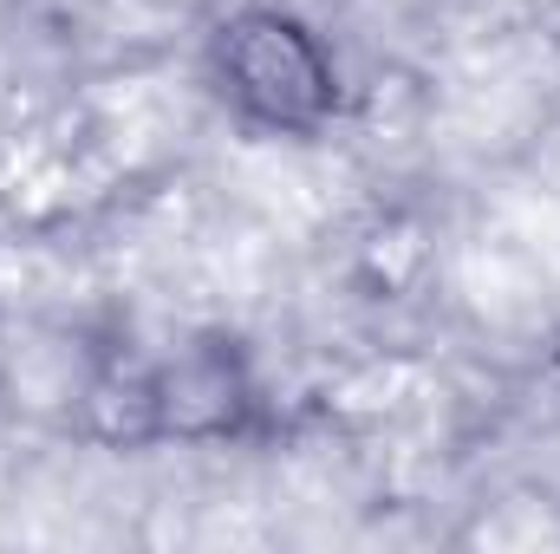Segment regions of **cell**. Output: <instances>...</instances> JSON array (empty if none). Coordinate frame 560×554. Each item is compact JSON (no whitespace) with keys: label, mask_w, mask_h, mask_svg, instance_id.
Segmentation results:
<instances>
[{"label":"cell","mask_w":560,"mask_h":554,"mask_svg":"<svg viewBox=\"0 0 560 554\" xmlns=\"http://www.w3.org/2000/svg\"><path fill=\"white\" fill-rule=\"evenodd\" d=\"M202 66H209V85L222 92V105L268 138H313L339 112L332 46L319 39L313 20H300L293 7H275V0H248V7L222 13Z\"/></svg>","instance_id":"6da1fadb"},{"label":"cell","mask_w":560,"mask_h":554,"mask_svg":"<svg viewBox=\"0 0 560 554\" xmlns=\"http://www.w3.org/2000/svg\"><path fill=\"white\" fill-rule=\"evenodd\" d=\"M125 437L131 443H229L261 412V385L248 372V353L235 339H196L170 359H156L125 392Z\"/></svg>","instance_id":"7a4b0ae2"}]
</instances>
